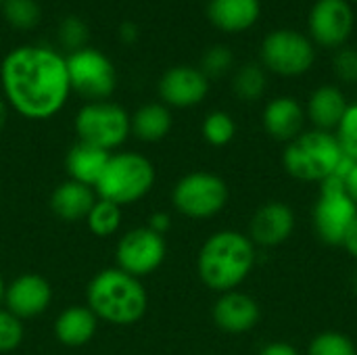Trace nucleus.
<instances>
[{
  "instance_id": "obj_1",
  "label": "nucleus",
  "mask_w": 357,
  "mask_h": 355,
  "mask_svg": "<svg viewBox=\"0 0 357 355\" xmlns=\"http://www.w3.org/2000/svg\"><path fill=\"white\" fill-rule=\"evenodd\" d=\"M0 86L6 105L33 121L54 117L71 94L65 56L44 44L8 50L0 63Z\"/></svg>"
},
{
  "instance_id": "obj_2",
  "label": "nucleus",
  "mask_w": 357,
  "mask_h": 355,
  "mask_svg": "<svg viewBox=\"0 0 357 355\" xmlns=\"http://www.w3.org/2000/svg\"><path fill=\"white\" fill-rule=\"evenodd\" d=\"M257 262L253 241L238 230H218L199 249L197 272L201 282L215 291H236Z\"/></svg>"
},
{
  "instance_id": "obj_3",
  "label": "nucleus",
  "mask_w": 357,
  "mask_h": 355,
  "mask_svg": "<svg viewBox=\"0 0 357 355\" xmlns=\"http://www.w3.org/2000/svg\"><path fill=\"white\" fill-rule=\"evenodd\" d=\"M86 301L98 320L115 326L136 324L149 308V295L140 278L119 268L100 270L86 289Z\"/></svg>"
},
{
  "instance_id": "obj_4",
  "label": "nucleus",
  "mask_w": 357,
  "mask_h": 355,
  "mask_svg": "<svg viewBox=\"0 0 357 355\" xmlns=\"http://www.w3.org/2000/svg\"><path fill=\"white\" fill-rule=\"evenodd\" d=\"M345 161V153L335 132L303 130L297 138L287 142L282 151L284 172L299 182H318L339 174Z\"/></svg>"
},
{
  "instance_id": "obj_5",
  "label": "nucleus",
  "mask_w": 357,
  "mask_h": 355,
  "mask_svg": "<svg viewBox=\"0 0 357 355\" xmlns=\"http://www.w3.org/2000/svg\"><path fill=\"white\" fill-rule=\"evenodd\" d=\"M155 184V165L149 157L132 151L111 153L94 192L98 199L111 201L119 207L132 205L146 197Z\"/></svg>"
},
{
  "instance_id": "obj_6",
  "label": "nucleus",
  "mask_w": 357,
  "mask_h": 355,
  "mask_svg": "<svg viewBox=\"0 0 357 355\" xmlns=\"http://www.w3.org/2000/svg\"><path fill=\"white\" fill-rule=\"evenodd\" d=\"M73 128L79 142L111 153L121 146L132 134V117L117 103H88L77 111Z\"/></svg>"
},
{
  "instance_id": "obj_7",
  "label": "nucleus",
  "mask_w": 357,
  "mask_h": 355,
  "mask_svg": "<svg viewBox=\"0 0 357 355\" xmlns=\"http://www.w3.org/2000/svg\"><path fill=\"white\" fill-rule=\"evenodd\" d=\"M228 184L211 172H190L182 176L172 190L176 211L190 220H209L218 216L228 205Z\"/></svg>"
},
{
  "instance_id": "obj_8",
  "label": "nucleus",
  "mask_w": 357,
  "mask_h": 355,
  "mask_svg": "<svg viewBox=\"0 0 357 355\" xmlns=\"http://www.w3.org/2000/svg\"><path fill=\"white\" fill-rule=\"evenodd\" d=\"M71 92L88 103L109 100L117 88V69L113 61L98 48L84 46L65 56Z\"/></svg>"
},
{
  "instance_id": "obj_9",
  "label": "nucleus",
  "mask_w": 357,
  "mask_h": 355,
  "mask_svg": "<svg viewBox=\"0 0 357 355\" xmlns=\"http://www.w3.org/2000/svg\"><path fill=\"white\" fill-rule=\"evenodd\" d=\"M356 218L357 205L347 195L341 178L333 176L324 180L314 205V228L318 239L331 247H341Z\"/></svg>"
},
{
  "instance_id": "obj_10",
  "label": "nucleus",
  "mask_w": 357,
  "mask_h": 355,
  "mask_svg": "<svg viewBox=\"0 0 357 355\" xmlns=\"http://www.w3.org/2000/svg\"><path fill=\"white\" fill-rule=\"evenodd\" d=\"M316 48L312 38L295 29L270 31L261 42V63L276 75L299 77L314 67Z\"/></svg>"
},
{
  "instance_id": "obj_11",
  "label": "nucleus",
  "mask_w": 357,
  "mask_h": 355,
  "mask_svg": "<svg viewBox=\"0 0 357 355\" xmlns=\"http://www.w3.org/2000/svg\"><path fill=\"white\" fill-rule=\"evenodd\" d=\"M165 239L153 232L149 226H140L126 232L115 247L117 268L136 278L149 276L155 270H159V266L165 262Z\"/></svg>"
},
{
  "instance_id": "obj_12",
  "label": "nucleus",
  "mask_w": 357,
  "mask_h": 355,
  "mask_svg": "<svg viewBox=\"0 0 357 355\" xmlns=\"http://www.w3.org/2000/svg\"><path fill=\"white\" fill-rule=\"evenodd\" d=\"M354 23L356 15L349 0H316L307 17L312 42L324 48L343 46L354 31Z\"/></svg>"
},
{
  "instance_id": "obj_13",
  "label": "nucleus",
  "mask_w": 357,
  "mask_h": 355,
  "mask_svg": "<svg viewBox=\"0 0 357 355\" xmlns=\"http://www.w3.org/2000/svg\"><path fill=\"white\" fill-rule=\"evenodd\" d=\"M209 94V77L190 65L169 67L159 80V96L165 107L190 109L205 100Z\"/></svg>"
},
{
  "instance_id": "obj_14",
  "label": "nucleus",
  "mask_w": 357,
  "mask_h": 355,
  "mask_svg": "<svg viewBox=\"0 0 357 355\" xmlns=\"http://www.w3.org/2000/svg\"><path fill=\"white\" fill-rule=\"evenodd\" d=\"M295 211L282 201H270L261 205L249 222V239L257 247H278L287 243L295 230Z\"/></svg>"
},
{
  "instance_id": "obj_15",
  "label": "nucleus",
  "mask_w": 357,
  "mask_h": 355,
  "mask_svg": "<svg viewBox=\"0 0 357 355\" xmlns=\"http://www.w3.org/2000/svg\"><path fill=\"white\" fill-rule=\"evenodd\" d=\"M52 301V287L40 274H21L4 289V303L19 320L36 318L48 310Z\"/></svg>"
},
{
  "instance_id": "obj_16",
  "label": "nucleus",
  "mask_w": 357,
  "mask_h": 355,
  "mask_svg": "<svg viewBox=\"0 0 357 355\" xmlns=\"http://www.w3.org/2000/svg\"><path fill=\"white\" fill-rule=\"evenodd\" d=\"M211 316L220 331L230 335H243L257 326L261 318V310L251 295L236 289V291L222 293L218 297Z\"/></svg>"
},
{
  "instance_id": "obj_17",
  "label": "nucleus",
  "mask_w": 357,
  "mask_h": 355,
  "mask_svg": "<svg viewBox=\"0 0 357 355\" xmlns=\"http://www.w3.org/2000/svg\"><path fill=\"white\" fill-rule=\"evenodd\" d=\"M261 121L270 138L287 144L303 132L305 109L293 96H276L266 105Z\"/></svg>"
},
{
  "instance_id": "obj_18",
  "label": "nucleus",
  "mask_w": 357,
  "mask_h": 355,
  "mask_svg": "<svg viewBox=\"0 0 357 355\" xmlns=\"http://www.w3.org/2000/svg\"><path fill=\"white\" fill-rule=\"evenodd\" d=\"M261 15L259 0H209V21L226 33H241L251 29Z\"/></svg>"
},
{
  "instance_id": "obj_19",
  "label": "nucleus",
  "mask_w": 357,
  "mask_h": 355,
  "mask_svg": "<svg viewBox=\"0 0 357 355\" xmlns=\"http://www.w3.org/2000/svg\"><path fill=\"white\" fill-rule=\"evenodd\" d=\"M96 192L92 186H86L75 180L61 182L50 195V209L63 222H82L90 213L92 205L96 203Z\"/></svg>"
},
{
  "instance_id": "obj_20",
  "label": "nucleus",
  "mask_w": 357,
  "mask_h": 355,
  "mask_svg": "<svg viewBox=\"0 0 357 355\" xmlns=\"http://www.w3.org/2000/svg\"><path fill=\"white\" fill-rule=\"evenodd\" d=\"M347 107H349V103H347L343 90L339 86L324 84L312 92L307 107H305V117H310V121L314 123L316 130L335 132L339 121L343 119Z\"/></svg>"
},
{
  "instance_id": "obj_21",
  "label": "nucleus",
  "mask_w": 357,
  "mask_h": 355,
  "mask_svg": "<svg viewBox=\"0 0 357 355\" xmlns=\"http://www.w3.org/2000/svg\"><path fill=\"white\" fill-rule=\"evenodd\" d=\"M98 328V318L88 305H71L54 320V337L67 347H82L92 341Z\"/></svg>"
},
{
  "instance_id": "obj_22",
  "label": "nucleus",
  "mask_w": 357,
  "mask_h": 355,
  "mask_svg": "<svg viewBox=\"0 0 357 355\" xmlns=\"http://www.w3.org/2000/svg\"><path fill=\"white\" fill-rule=\"evenodd\" d=\"M109 157L111 153L77 140L65 157V169L69 174V180H75L94 188L107 167Z\"/></svg>"
},
{
  "instance_id": "obj_23",
  "label": "nucleus",
  "mask_w": 357,
  "mask_h": 355,
  "mask_svg": "<svg viewBox=\"0 0 357 355\" xmlns=\"http://www.w3.org/2000/svg\"><path fill=\"white\" fill-rule=\"evenodd\" d=\"M172 111L163 103H146L132 115V134L142 142L163 140L172 132Z\"/></svg>"
},
{
  "instance_id": "obj_24",
  "label": "nucleus",
  "mask_w": 357,
  "mask_h": 355,
  "mask_svg": "<svg viewBox=\"0 0 357 355\" xmlns=\"http://www.w3.org/2000/svg\"><path fill=\"white\" fill-rule=\"evenodd\" d=\"M268 88V77H266V71L264 67L255 65V63H249V65H243L234 77H232V90L234 94L245 100V103H255L264 96Z\"/></svg>"
},
{
  "instance_id": "obj_25",
  "label": "nucleus",
  "mask_w": 357,
  "mask_h": 355,
  "mask_svg": "<svg viewBox=\"0 0 357 355\" xmlns=\"http://www.w3.org/2000/svg\"><path fill=\"white\" fill-rule=\"evenodd\" d=\"M86 224H88V230L94 236L109 239L121 226V207L111 203V201L96 199V203L92 205L90 213L86 216Z\"/></svg>"
},
{
  "instance_id": "obj_26",
  "label": "nucleus",
  "mask_w": 357,
  "mask_h": 355,
  "mask_svg": "<svg viewBox=\"0 0 357 355\" xmlns=\"http://www.w3.org/2000/svg\"><path fill=\"white\" fill-rule=\"evenodd\" d=\"M201 134H203L207 144H211V146H226L236 136V123H234L230 113H226V111H211L203 119Z\"/></svg>"
},
{
  "instance_id": "obj_27",
  "label": "nucleus",
  "mask_w": 357,
  "mask_h": 355,
  "mask_svg": "<svg viewBox=\"0 0 357 355\" xmlns=\"http://www.w3.org/2000/svg\"><path fill=\"white\" fill-rule=\"evenodd\" d=\"M2 15L6 23L15 29H33L42 19V8L36 0H4Z\"/></svg>"
},
{
  "instance_id": "obj_28",
  "label": "nucleus",
  "mask_w": 357,
  "mask_h": 355,
  "mask_svg": "<svg viewBox=\"0 0 357 355\" xmlns=\"http://www.w3.org/2000/svg\"><path fill=\"white\" fill-rule=\"evenodd\" d=\"M307 355H357V347L349 335L339 331H324L310 341Z\"/></svg>"
},
{
  "instance_id": "obj_29",
  "label": "nucleus",
  "mask_w": 357,
  "mask_h": 355,
  "mask_svg": "<svg viewBox=\"0 0 357 355\" xmlns=\"http://www.w3.org/2000/svg\"><path fill=\"white\" fill-rule=\"evenodd\" d=\"M56 36H59V42H61L63 48H67L69 52H75V50L88 46L90 29H88V23L84 19H79L75 15H69L59 23Z\"/></svg>"
},
{
  "instance_id": "obj_30",
  "label": "nucleus",
  "mask_w": 357,
  "mask_h": 355,
  "mask_svg": "<svg viewBox=\"0 0 357 355\" xmlns=\"http://www.w3.org/2000/svg\"><path fill=\"white\" fill-rule=\"evenodd\" d=\"M335 136L345 153V157L357 161V103H351L343 115V119L339 121Z\"/></svg>"
},
{
  "instance_id": "obj_31",
  "label": "nucleus",
  "mask_w": 357,
  "mask_h": 355,
  "mask_svg": "<svg viewBox=\"0 0 357 355\" xmlns=\"http://www.w3.org/2000/svg\"><path fill=\"white\" fill-rule=\"evenodd\" d=\"M234 65V54L230 48L226 46H211L205 50L203 59H201V71L211 80V77H222L224 73H228Z\"/></svg>"
},
{
  "instance_id": "obj_32",
  "label": "nucleus",
  "mask_w": 357,
  "mask_h": 355,
  "mask_svg": "<svg viewBox=\"0 0 357 355\" xmlns=\"http://www.w3.org/2000/svg\"><path fill=\"white\" fill-rule=\"evenodd\" d=\"M23 341V320L8 310H0V354L13 352Z\"/></svg>"
},
{
  "instance_id": "obj_33",
  "label": "nucleus",
  "mask_w": 357,
  "mask_h": 355,
  "mask_svg": "<svg viewBox=\"0 0 357 355\" xmlns=\"http://www.w3.org/2000/svg\"><path fill=\"white\" fill-rule=\"evenodd\" d=\"M335 75L345 84H357V50L356 48H341L333 61Z\"/></svg>"
},
{
  "instance_id": "obj_34",
  "label": "nucleus",
  "mask_w": 357,
  "mask_h": 355,
  "mask_svg": "<svg viewBox=\"0 0 357 355\" xmlns=\"http://www.w3.org/2000/svg\"><path fill=\"white\" fill-rule=\"evenodd\" d=\"M337 178H341V182H343L347 195L354 199V203L357 205V161L345 157V161H343V165H341Z\"/></svg>"
},
{
  "instance_id": "obj_35",
  "label": "nucleus",
  "mask_w": 357,
  "mask_h": 355,
  "mask_svg": "<svg viewBox=\"0 0 357 355\" xmlns=\"http://www.w3.org/2000/svg\"><path fill=\"white\" fill-rule=\"evenodd\" d=\"M257 355H301L297 347H293L291 343L284 341H272L268 345H264Z\"/></svg>"
},
{
  "instance_id": "obj_36",
  "label": "nucleus",
  "mask_w": 357,
  "mask_h": 355,
  "mask_svg": "<svg viewBox=\"0 0 357 355\" xmlns=\"http://www.w3.org/2000/svg\"><path fill=\"white\" fill-rule=\"evenodd\" d=\"M153 232H157V234H165L167 230H169V226H172V220H169V216L167 213H163V211H157V213H153L151 218H149V224H146Z\"/></svg>"
},
{
  "instance_id": "obj_37",
  "label": "nucleus",
  "mask_w": 357,
  "mask_h": 355,
  "mask_svg": "<svg viewBox=\"0 0 357 355\" xmlns=\"http://www.w3.org/2000/svg\"><path fill=\"white\" fill-rule=\"evenodd\" d=\"M341 247H343L354 259H357V218L351 222V226H349V230H347V234H345Z\"/></svg>"
},
{
  "instance_id": "obj_38",
  "label": "nucleus",
  "mask_w": 357,
  "mask_h": 355,
  "mask_svg": "<svg viewBox=\"0 0 357 355\" xmlns=\"http://www.w3.org/2000/svg\"><path fill=\"white\" fill-rule=\"evenodd\" d=\"M119 38L126 42V44H132L136 38H138V25L134 21H123L121 27H119Z\"/></svg>"
},
{
  "instance_id": "obj_39",
  "label": "nucleus",
  "mask_w": 357,
  "mask_h": 355,
  "mask_svg": "<svg viewBox=\"0 0 357 355\" xmlns=\"http://www.w3.org/2000/svg\"><path fill=\"white\" fill-rule=\"evenodd\" d=\"M6 100L0 96V130H2V126H4V121H6Z\"/></svg>"
},
{
  "instance_id": "obj_40",
  "label": "nucleus",
  "mask_w": 357,
  "mask_h": 355,
  "mask_svg": "<svg viewBox=\"0 0 357 355\" xmlns=\"http://www.w3.org/2000/svg\"><path fill=\"white\" fill-rule=\"evenodd\" d=\"M4 289H6V285H4V280L0 276V303H4Z\"/></svg>"
},
{
  "instance_id": "obj_41",
  "label": "nucleus",
  "mask_w": 357,
  "mask_h": 355,
  "mask_svg": "<svg viewBox=\"0 0 357 355\" xmlns=\"http://www.w3.org/2000/svg\"><path fill=\"white\" fill-rule=\"evenodd\" d=\"M356 289H357V276H356Z\"/></svg>"
},
{
  "instance_id": "obj_42",
  "label": "nucleus",
  "mask_w": 357,
  "mask_h": 355,
  "mask_svg": "<svg viewBox=\"0 0 357 355\" xmlns=\"http://www.w3.org/2000/svg\"><path fill=\"white\" fill-rule=\"evenodd\" d=\"M2 2H4V0H0V6H2Z\"/></svg>"
},
{
  "instance_id": "obj_43",
  "label": "nucleus",
  "mask_w": 357,
  "mask_h": 355,
  "mask_svg": "<svg viewBox=\"0 0 357 355\" xmlns=\"http://www.w3.org/2000/svg\"><path fill=\"white\" fill-rule=\"evenodd\" d=\"M356 2H357V0H356Z\"/></svg>"
}]
</instances>
